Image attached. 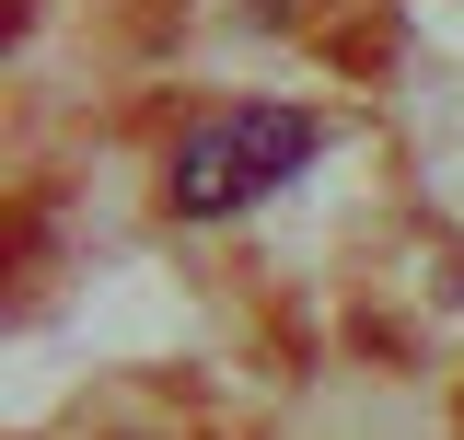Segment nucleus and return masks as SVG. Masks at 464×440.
I'll return each mask as SVG.
<instances>
[{
	"instance_id": "obj_1",
	"label": "nucleus",
	"mask_w": 464,
	"mask_h": 440,
	"mask_svg": "<svg viewBox=\"0 0 464 440\" xmlns=\"http://www.w3.org/2000/svg\"><path fill=\"white\" fill-rule=\"evenodd\" d=\"M314 151H325V116H302V105H209L163 151V209L174 220H232L256 197H279Z\"/></svg>"
}]
</instances>
